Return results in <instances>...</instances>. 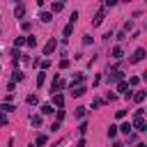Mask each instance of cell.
<instances>
[{"label": "cell", "instance_id": "30", "mask_svg": "<svg viewBox=\"0 0 147 147\" xmlns=\"http://www.w3.org/2000/svg\"><path fill=\"white\" fill-rule=\"evenodd\" d=\"M5 124H7V115L0 110V126H5Z\"/></svg>", "mask_w": 147, "mask_h": 147}, {"label": "cell", "instance_id": "11", "mask_svg": "<svg viewBox=\"0 0 147 147\" xmlns=\"http://www.w3.org/2000/svg\"><path fill=\"white\" fill-rule=\"evenodd\" d=\"M83 78H85L83 74H76V76L71 78V85H69V87H76V85H80V83H83Z\"/></svg>", "mask_w": 147, "mask_h": 147}, {"label": "cell", "instance_id": "21", "mask_svg": "<svg viewBox=\"0 0 147 147\" xmlns=\"http://www.w3.org/2000/svg\"><path fill=\"white\" fill-rule=\"evenodd\" d=\"M41 113H44V115H51V113H53V106H51V103L41 106Z\"/></svg>", "mask_w": 147, "mask_h": 147}, {"label": "cell", "instance_id": "33", "mask_svg": "<svg viewBox=\"0 0 147 147\" xmlns=\"http://www.w3.org/2000/svg\"><path fill=\"white\" fill-rule=\"evenodd\" d=\"M115 117H117V119H122V117H126V110H117V113H115Z\"/></svg>", "mask_w": 147, "mask_h": 147}, {"label": "cell", "instance_id": "14", "mask_svg": "<svg viewBox=\"0 0 147 147\" xmlns=\"http://www.w3.org/2000/svg\"><path fill=\"white\" fill-rule=\"evenodd\" d=\"M117 90H119V92H124V94H126V90H129V83H126V80H124V78H122V80H119V83H117Z\"/></svg>", "mask_w": 147, "mask_h": 147}, {"label": "cell", "instance_id": "9", "mask_svg": "<svg viewBox=\"0 0 147 147\" xmlns=\"http://www.w3.org/2000/svg\"><path fill=\"white\" fill-rule=\"evenodd\" d=\"M39 18H41V23H51L53 21V11H41Z\"/></svg>", "mask_w": 147, "mask_h": 147}, {"label": "cell", "instance_id": "32", "mask_svg": "<svg viewBox=\"0 0 147 147\" xmlns=\"http://www.w3.org/2000/svg\"><path fill=\"white\" fill-rule=\"evenodd\" d=\"M115 99H117V94H113V92H108V94H106V101H115Z\"/></svg>", "mask_w": 147, "mask_h": 147}, {"label": "cell", "instance_id": "6", "mask_svg": "<svg viewBox=\"0 0 147 147\" xmlns=\"http://www.w3.org/2000/svg\"><path fill=\"white\" fill-rule=\"evenodd\" d=\"M133 126H136L138 131H147V122H145L142 117H136V119H133Z\"/></svg>", "mask_w": 147, "mask_h": 147}, {"label": "cell", "instance_id": "5", "mask_svg": "<svg viewBox=\"0 0 147 147\" xmlns=\"http://www.w3.org/2000/svg\"><path fill=\"white\" fill-rule=\"evenodd\" d=\"M145 60V48H138L133 55H131V62H142Z\"/></svg>", "mask_w": 147, "mask_h": 147}, {"label": "cell", "instance_id": "39", "mask_svg": "<svg viewBox=\"0 0 147 147\" xmlns=\"http://www.w3.org/2000/svg\"><path fill=\"white\" fill-rule=\"evenodd\" d=\"M136 147H147V145H145V142H138V145H136Z\"/></svg>", "mask_w": 147, "mask_h": 147}, {"label": "cell", "instance_id": "15", "mask_svg": "<svg viewBox=\"0 0 147 147\" xmlns=\"http://www.w3.org/2000/svg\"><path fill=\"white\" fill-rule=\"evenodd\" d=\"M74 117H76V119H83V117H85V108H83V106L76 108V110H74Z\"/></svg>", "mask_w": 147, "mask_h": 147}, {"label": "cell", "instance_id": "23", "mask_svg": "<svg viewBox=\"0 0 147 147\" xmlns=\"http://www.w3.org/2000/svg\"><path fill=\"white\" fill-rule=\"evenodd\" d=\"M11 80H14V83H18V80H23V74H21V71H14V76H11Z\"/></svg>", "mask_w": 147, "mask_h": 147}, {"label": "cell", "instance_id": "31", "mask_svg": "<svg viewBox=\"0 0 147 147\" xmlns=\"http://www.w3.org/2000/svg\"><path fill=\"white\" fill-rule=\"evenodd\" d=\"M67 67H69V60H67V57H64V60H60V69H67Z\"/></svg>", "mask_w": 147, "mask_h": 147}, {"label": "cell", "instance_id": "38", "mask_svg": "<svg viewBox=\"0 0 147 147\" xmlns=\"http://www.w3.org/2000/svg\"><path fill=\"white\" fill-rule=\"evenodd\" d=\"M76 147H85V140H78V142H76Z\"/></svg>", "mask_w": 147, "mask_h": 147}, {"label": "cell", "instance_id": "16", "mask_svg": "<svg viewBox=\"0 0 147 147\" xmlns=\"http://www.w3.org/2000/svg\"><path fill=\"white\" fill-rule=\"evenodd\" d=\"M62 7H64V2H53L51 11H53V14H57V11H62Z\"/></svg>", "mask_w": 147, "mask_h": 147}, {"label": "cell", "instance_id": "29", "mask_svg": "<svg viewBox=\"0 0 147 147\" xmlns=\"http://www.w3.org/2000/svg\"><path fill=\"white\" fill-rule=\"evenodd\" d=\"M129 30H133V21H126L124 23V32H129Z\"/></svg>", "mask_w": 147, "mask_h": 147}, {"label": "cell", "instance_id": "2", "mask_svg": "<svg viewBox=\"0 0 147 147\" xmlns=\"http://www.w3.org/2000/svg\"><path fill=\"white\" fill-rule=\"evenodd\" d=\"M55 48H57V39L53 37V39H51V41H48V44L44 46V55H51V53H53Z\"/></svg>", "mask_w": 147, "mask_h": 147}, {"label": "cell", "instance_id": "40", "mask_svg": "<svg viewBox=\"0 0 147 147\" xmlns=\"http://www.w3.org/2000/svg\"><path fill=\"white\" fill-rule=\"evenodd\" d=\"M113 147H124V145H122V142H115V145H113Z\"/></svg>", "mask_w": 147, "mask_h": 147}, {"label": "cell", "instance_id": "7", "mask_svg": "<svg viewBox=\"0 0 147 147\" xmlns=\"http://www.w3.org/2000/svg\"><path fill=\"white\" fill-rule=\"evenodd\" d=\"M53 103H55L57 108H62V106H64V96L57 94V92H53Z\"/></svg>", "mask_w": 147, "mask_h": 147}, {"label": "cell", "instance_id": "20", "mask_svg": "<svg viewBox=\"0 0 147 147\" xmlns=\"http://www.w3.org/2000/svg\"><path fill=\"white\" fill-rule=\"evenodd\" d=\"M23 44H25V37H16L14 39V48H21Z\"/></svg>", "mask_w": 147, "mask_h": 147}, {"label": "cell", "instance_id": "41", "mask_svg": "<svg viewBox=\"0 0 147 147\" xmlns=\"http://www.w3.org/2000/svg\"><path fill=\"white\" fill-rule=\"evenodd\" d=\"M60 2H67V0H60Z\"/></svg>", "mask_w": 147, "mask_h": 147}, {"label": "cell", "instance_id": "19", "mask_svg": "<svg viewBox=\"0 0 147 147\" xmlns=\"http://www.w3.org/2000/svg\"><path fill=\"white\" fill-rule=\"evenodd\" d=\"M46 142H48V136H44V133H39V136H37V145L41 147V145H46Z\"/></svg>", "mask_w": 147, "mask_h": 147}, {"label": "cell", "instance_id": "36", "mask_svg": "<svg viewBox=\"0 0 147 147\" xmlns=\"http://www.w3.org/2000/svg\"><path fill=\"white\" fill-rule=\"evenodd\" d=\"M83 44H85V46H87V44H92V37H90V34H85V37H83Z\"/></svg>", "mask_w": 147, "mask_h": 147}, {"label": "cell", "instance_id": "34", "mask_svg": "<svg viewBox=\"0 0 147 147\" xmlns=\"http://www.w3.org/2000/svg\"><path fill=\"white\" fill-rule=\"evenodd\" d=\"M21 28H23V30H25V32H28V30H30V28H32V25H30V21H23V25H21Z\"/></svg>", "mask_w": 147, "mask_h": 147}, {"label": "cell", "instance_id": "18", "mask_svg": "<svg viewBox=\"0 0 147 147\" xmlns=\"http://www.w3.org/2000/svg\"><path fill=\"white\" fill-rule=\"evenodd\" d=\"M131 96H133L138 103H142V99H145V92H142V90H138V92H136V94H131Z\"/></svg>", "mask_w": 147, "mask_h": 147}, {"label": "cell", "instance_id": "4", "mask_svg": "<svg viewBox=\"0 0 147 147\" xmlns=\"http://www.w3.org/2000/svg\"><path fill=\"white\" fill-rule=\"evenodd\" d=\"M110 57H113V60H122V57H124V51H122V46H115V48L110 51Z\"/></svg>", "mask_w": 147, "mask_h": 147}, {"label": "cell", "instance_id": "22", "mask_svg": "<svg viewBox=\"0 0 147 147\" xmlns=\"http://www.w3.org/2000/svg\"><path fill=\"white\" fill-rule=\"evenodd\" d=\"M78 133H80V136H85V133H87V122H80V126H78Z\"/></svg>", "mask_w": 147, "mask_h": 147}, {"label": "cell", "instance_id": "42", "mask_svg": "<svg viewBox=\"0 0 147 147\" xmlns=\"http://www.w3.org/2000/svg\"><path fill=\"white\" fill-rule=\"evenodd\" d=\"M18 2H21V0H18Z\"/></svg>", "mask_w": 147, "mask_h": 147}, {"label": "cell", "instance_id": "8", "mask_svg": "<svg viewBox=\"0 0 147 147\" xmlns=\"http://www.w3.org/2000/svg\"><path fill=\"white\" fill-rule=\"evenodd\" d=\"M14 16H16V18H23V16H25V7H23V5H16V7H14Z\"/></svg>", "mask_w": 147, "mask_h": 147}, {"label": "cell", "instance_id": "35", "mask_svg": "<svg viewBox=\"0 0 147 147\" xmlns=\"http://www.w3.org/2000/svg\"><path fill=\"white\" fill-rule=\"evenodd\" d=\"M124 39H126V32H124V30H122V32H119V34H117V41H124Z\"/></svg>", "mask_w": 147, "mask_h": 147}, {"label": "cell", "instance_id": "10", "mask_svg": "<svg viewBox=\"0 0 147 147\" xmlns=\"http://www.w3.org/2000/svg\"><path fill=\"white\" fill-rule=\"evenodd\" d=\"M117 129H119L124 136H129V133H131V129H133V124H131V122H124V124H122V126H117Z\"/></svg>", "mask_w": 147, "mask_h": 147}, {"label": "cell", "instance_id": "26", "mask_svg": "<svg viewBox=\"0 0 147 147\" xmlns=\"http://www.w3.org/2000/svg\"><path fill=\"white\" fill-rule=\"evenodd\" d=\"M25 44L32 48V46H37V39H34V37H28V39H25Z\"/></svg>", "mask_w": 147, "mask_h": 147}, {"label": "cell", "instance_id": "13", "mask_svg": "<svg viewBox=\"0 0 147 147\" xmlns=\"http://www.w3.org/2000/svg\"><path fill=\"white\" fill-rule=\"evenodd\" d=\"M0 110H2V113H11V110H16V108H14L9 101H5V103H0Z\"/></svg>", "mask_w": 147, "mask_h": 147}, {"label": "cell", "instance_id": "37", "mask_svg": "<svg viewBox=\"0 0 147 147\" xmlns=\"http://www.w3.org/2000/svg\"><path fill=\"white\" fill-rule=\"evenodd\" d=\"M103 2H106V7H115L117 5V0H103Z\"/></svg>", "mask_w": 147, "mask_h": 147}, {"label": "cell", "instance_id": "1", "mask_svg": "<svg viewBox=\"0 0 147 147\" xmlns=\"http://www.w3.org/2000/svg\"><path fill=\"white\" fill-rule=\"evenodd\" d=\"M122 78H124V74L119 71V67H113V69L108 71V76H106L108 83H115V80H122Z\"/></svg>", "mask_w": 147, "mask_h": 147}, {"label": "cell", "instance_id": "17", "mask_svg": "<svg viewBox=\"0 0 147 147\" xmlns=\"http://www.w3.org/2000/svg\"><path fill=\"white\" fill-rule=\"evenodd\" d=\"M71 32H74V21L67 23V28H64V37H71Z\"/></svg>", "mask_w": 147, "mask_h": 147}, {"label": "cell", "instance_id": "28", "mask_svg": "<svg viewBox=\"0 0 147 147\" xmlns=\"http://www.w3.org/2000/svg\"><path fill=\"white\" fill-rule=\"evenodd\" d=\"M115 136H117V126H110L108 129V138H115Z\"/></svg>", "mask_w": 147, "mask_h": 147}, {"label": "cell", "instance_id": "12", "mask_svg": "<svg viewBox=\"0 0 147 147\" xmlns=\"http://www.w3.org/2000/svg\"><path fill=\"white\" fill-rule=\"evenodd\" d=\"M71 94H74V96H83V94H85V87H83V85H76V87H71Z\"/></svg>", "mask_w": 147, "mask_h": 147}, {"label": "cell", "instance_id": "27", "mask_svg": "<svg viewBox=\"0 0 147 147\" xmlns=\"http://www.w3.org/2000/svg\"><path fill=\"white\" fill-rule=\"evenodd\" d=\"M126 83H129V85H138V83H140V78H138V76H131Z\"/></svg>", "mask_w": 147, "mask_h": 147}, {"label": "cell", "instance_id": "24", "mask_svg": "<svg viewBox=\"0 0 147 147\" xmlns=\"http://www.w3.org/2000/svg\"><path fill=\"white\" fill-rule=\"evenodd\" d=\"M25 101H28V103H37V101H39V96H37V94H28V99H25Z\"/></svg>", "mask_w": 147, "mask_h": 147}, {"label": "cell", "instance_id": "3", "mask_svg": "<svg viewBox=\"0 0 147 147\" xmlns=\"http://www.w3.org/2000/svg\"><path fill=\"white\" fill-rule=\"evenodd\" d=\"M103 18H106V9H99V11L94 14V21H92V25H101V23H103Z\"/></svg>", "mask_w": 147, "mask_h": 147}, {"label": "cell", "instance_id": "25", "mask_svg": "<svg viewBox=\"0 0 147 147\" xmlns=\"http://www.w3.org/2000/svg\"><path fill=\"white\" fill-rule=\"evenodd\" d=\"M30 122H32L34 126H39V124H41V117H39V115H32V117H30Z\"/></svg>", "mask_w": 147, "mask_h": 147}]
</instances>
